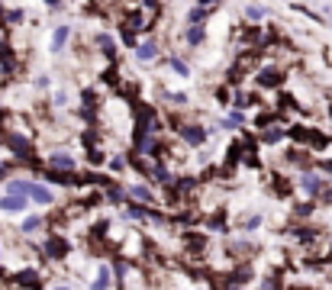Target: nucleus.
Here are the masks:
<instances>
[{"label":"nucleus","mask_w":332,"mask_h":290,"mask_svg":"<svg viewBox=\"0 0 332 290\" xmlns=\"http://www.w3.org/2000/svg\"><path fill=\"white\" fill-rule=\"evenodd\" d=\"M19 19H23V13H19V10H13V13H6V23H19Z\"/></svg>","instance_id":"nucleus-28"},{"label":"nucleus","mask_w":332,"mask_h":290,"mask_svg":"<svg viewBox=\"0 0 332 290\" xmlns=\"http://www.w3.org/2000/svg\"><path fill=\"white\" fill-rule=\"evenodd\" d=\"M6 193H16V197H26V184H23V181H10V184H6Z\"/></svg>","instance_id":"nucleus-18"},{"label":"nucleus","mask_w":332,"mask_h":290,"mask_svg":"<svg viewBox=\"0 0 332 290\" xmlns=\"http://www.w3.org/2000/svg\"><path fill=\"white\" fill-rule=\"evenodd\" d=\"M135 55H139V61H152L155 55H158V48H155L152 42H145V45H139V48H135Z\"/></svg>","instance_id":"nucleus-12"},{"label":"nucleus","mask_w":332,"mask_h":290,"mask_svg":"<svg viewBox=\"0 0 332 290\" xmlns=\"http://www.w3.org/2000/svg\"><path fill=\"white\" fill-rule=\"evenodd\" d=\"M184 242H187V245H191V248H200V245H203V242H207V239H203V236H184Z\"/></svg>","instance_id":"nucleus-26"},{"label":"nucleus","mask_w":332,"mask_h":290,"mask_svg":"<svg viewBox=\"0 0 332 290\" xmlns=\"http://www.w3.org/2000/svg\"><path fill=\"white\" fill-rule=\"evenodd\" d=\"M26 197H29V200H36V203H52V193L49 190H45L42 187V184H26Z\"/></svg>","instance_id":"nucleus-4"},{"label":"nucleus","mask_w":332,"mask_h":290,"mask_svg":"<svg viewBox=\"0 0 332 290\" xmlns=\"http://www.w3.org/2000/svg\"><path fill=\"white\" fill-rule=\"evenodd\" d=\"M39 226H42V219H39V216H29V219L23 223V232H36Z\"/></svg>","instance_id":"nucleus-21"},{"label":"nucleus","mask_w":332,"mask_h":290,"mask_svg":"<svg viewBox=\"0 0 332 290\" xmlns=\"http://www.w3.org/2000/svg\"><path fill=\"white\" fill-rule=\"evenodd\" d=\"M203 36H207V32H203V26L200 23H191V29H187V45H200L203 42Z\"/></svg>","instance_id":"nucleus-9"},{"label":"nucleus","mask_w":332,"mask_h":290,"mask_svg":"<svg viewBox=\"0 0 332 290\" xmlns=\"http://www.w3.org/2000/svg\"><path fill=\"white\" fill-rule=\"evenodd\" d=\"M126 26H129L132 32H135V29H145V16H142V13H132V16L126 19Z\"/></svg>","instance_id":"nucleus-16"},{"label":"nucleus","mask_w":332,"mask_h":290,"mask_svg":"<svg viewBox=\"0 0 332 290\" xmlns=\"http://www.w3.org/2000/svg\"><path fill=\"white\" fill-rule=\"evenodd\" d=\"M303 187H307L310 193H323V181L316 174H307V177H303Z\"/></svg>","instance_id":"nucleus-13"},{"label":"nucleus","mask_w":332,"mask_h":290,"mask_svg":"<svg viewBox=\"0 0 332 290\" xmlns=\"http://www.w3.org/2000/svg\"><path fill=\"white\" fill-rule=\"evenodd\" d=\"M45 3H52V6H55V3H58V0H45Z\"/></svg>","instance_id":"nucleus-34"},{"label":"nucleus","mask_w":332,"mask_h":290,"mask_svg":"<svg viewBox=\"0 0 332 290\" xmlns=\"http://www.w3.org/2000/svg\"><path fill=\"white\" fill-rule=\"evenodd\" d=\"M229 290H239V287H229Z\"/></svg>","instance_id":"nucleus-35"},{"label":"nucleus","mask_w":332,"mask_h":290,"mask_svg":"<svg viewBox=\"0 0 332 290\" xmlns=\"http://www.w3.org/2000/svg\"><path fill=\"white\" fill-rule=\"evenodd\" d=\"M0 206H3L6 213H19V210H26V206H29V200H26V197H16V193H6V197L0 200Z\"/></svg>","instance_id":"nucleus-3"},{"label":"nucleus","mask_w":332,"mask_h":290,"mask_svg":"<svg viewBox=\"0 0 332 290\" xmlns=\"http://www.w3.org/2000/svg\"><path fill=\"white\" fill-rule=\"evenodd\" d=\"M45 252H49L52 258H65V255H68V242H65V239H58V236H52V239H49V245H45Z\"/></svg>","instance_id":"nucleus-7"},{"label":"nucleus","mask_w":332,"mask_h":290,"mask_svg":"<svg viewBox=\"0 0 332 290\" xmlns=\"http://www.w3.org/2000/svg\"><path fill=\"white\" fill-rule=\"evenodd\" d=\"M100 48H104L107 58H116V42H113L110 36H100Z\"/></svg>","instance_id":"nucleus-14"},{"label":"nucleus","mask_w":332,"mask_h":290,"mask_svg":"<svg viewBox=\"0 0 332 290\" xmlns=\"http://www.w3.org/2000/svg\"><path fill=\"white\" fill-rule=\"evenodd\" d=\"M284 81V74L277 71V68H265V71H258V84L261 87H277Z\"/></svg>","instance_id":"nucleus-5"},{"label":"nucleus","mask_w":332,"mask_h":290,"mask_svg":"<svg viewBox=\"0 0 332 290\" xmlns=\"http://www.w3.org/2000/svg\"><path fill=\"white\" fill-rule=\"evenodd\" d=\"M323 197H326V200H329V203H332V190H323Z\"/></svg>","instance_id":"nucleus-32"},{"label":"nucleus","mask_w":332,"mask_h":290,"mask_svg":"<svg viewBox=\"0 0 332 290\" xmlns=\"http://www.w3.org/2000/svg\"><path fill=\"white\" fill-rule=\"evenodd\" d=\"M210 3H220V0H200V6H210Z\"/></svg>","instance_id":"nucleus-31"},{"label":"nucleus","mask_w":332,"mask_h":290,"mask_svg":"<svg viewBox=\"0 0 332 290\" xmlns=\"http://www.w3.org/2000/svg\"><path fill=\"white\" fill-rule=\"evenodd\" d=\"M6 171H10V168H6V164L0 161V177H6Z\"/></svg>","instance_id":"nucleus-30"},{"label":"nucleus","mask_w":332,"mask_h":290,"mask_svg":"<svg viewBox=\"0 0 332 290\" xmlns=\"http://www.w3.org/2000/svg\"><path fill=\"white\" fill-rule=\"evenodd\" d=\"M329 113H332V110H329Z\"/></svg>","instance_id":"nucleus-37"},{"label":"nucleus","mask_w":332,"mask_h":290,"mask_svg":"<svg viewBox=\"0 0 332 290\" xmlns=\"http://www.w3.org/2000/svg\"><path fill=\"white\" fill-rule=\"evenodd\" d=\"M187 19H191V23H203V19H207V6H194V10L187 13Z\"/></svg>","instance_id":"nucleus-17"},{"label":"nucleus","mask_w":332,"mask_h":290,"mask_svg":"<svg viewBox=\"0 0 332 290\" xmlns=\"http://www.w3.org/2000/svg\"><path fill=\"white\" fill-rule=\"evenodd\" d=\"M68 36H71V29H68V26H58L55 36H52V52H62L65 42H68Z\"/></svg>","instance_id":"nucleus-8"},{"label":"nucleus","mask_w":332,"mask_h":290,"mask_svg":"<svg viewBox=\"0 0 332 290\" xmlns=\"http://www.w3.org/2000/svg\"><path fill=\"white\" fill-rule=\"evenodd\" d=\"M132 197H135V200H152V190H145V187H132Z\"/></svg>","instance_id":"nucleus-24"},{"label":"nucleus","mask_w":332,"mask_h":290,"mask_svg":"<svg viewBox=\"0 0 332 290\" xmlns=\"http://www.w3.org/2000/svg\"><path fill=\"white\" fill-rule=\"evenodd\" d=\"M52 168L71 171V168H74V158H71V155H65V151H58V155H52Z\"/></svg>","instance_id":"nucleus-10"},{"label":"nucleus","mask_w":332,"mask_h":290,"mask_svg":"<svg viewBox=\"0 0 332 290\" xmlns=\"http://www.w3.org/2000/svg\"><path fill=\"white\" fill-rule=\"evenodd\" d=\"M126 216H129V219H142V216H148V210H142V206H129Z\"/></svg>","instance_id":"nucleus-22"},{"label":"nucleus","mask_w":332,"mask_h":290,"mask_svg":"<svg viewBox=\"0 0 332 290\" xmlns=\"http://www.w3.org/2000/svg\"><path fill=\"white\" fill-rule=\"evenodd\" d=\"M107 287H110V271H107V268H100L97 281H94V290H107Z\"/></svg>","instance_id":"nucleus-15"},{"label":"nucleus","mask_w":332,"mask_h":290,"mask_svg":"<svg viewBox=\"0 0 332 290\" xmlns=\"http://www.w3.org/2000/svg\"><path fill=\"white\" fill-rule=\"evenodd\" d=\"M16 284H19V287H29V290H32V287H39L36 271H19V274H16Z\"/></svg>","instance_id":"nucleus-11"},{"label":"nucleus","mask_w":332,"mask_h":290,"mask_svg":"<svg viewBox=\"0 0 332 290\" xmlns=\"http://www.w3.org/2000/svg\"><path fill=\"white\" fill-rule=\"evenodd\" d=\"M297 239H303V242L316 239V229H297Z\"/></svg>","instance_id":"nucleus-27"},{"label":"nucleus","mask_w":332,"mask_h":290,"mask_svg":"<svg viewBox=\"0 0 332 290\" xmlns=\"http://www.w3.org/2000/svg\"><path fill=\"white\" fill-rule=\"evenodd\" d=\"M58 290H65V287H58Z\"/></svg>","instance_id":"nucleus-36"},{"label":"nucleus","mask_w":332,"mask_h":290,"mask_svg":"<svg viewBox=\"0 0 332 290\" xmlns=\"http://www.w3.org/2000/svg\"><path fill=\"white\" fill-rule=\"evenodd\" d=\"M0 61H10V45L0 42Z\"/></svg>","instance_id":"nucleus-29"},{"label":"nucleus","mask_w":332,"mask_h":290,"mask_svg":"<svg viewBox=\"0 0 332 290\" xmlns=\"http://www.w3.org/2000/svg\"><path fill=\"white\" fill-rule=\"evenodd\" d=\"M181 136H184L187 145H203V139H207V129H200V126H184V129H181Z\"/></svg>","instance_id":"nucleus-6"},{"label":"nucleus","mask_w":332,"mask_h":290,"mask_svg":"<svg viewBox=\"0 0 332 290\" xmlns=\"http://www.w3.org/2000/svg\"><path fill=\"white\" fill-rule=\"evenodd\" d=\"M3 142H6V148H10L13 155H19L23 161H32V148H29V142H26L23 136H16V133H6V136H3Z\"/></svg>","instance_id":"nucleus-2"},{"label":"nucleus","mask_w":332,"mask_h":290,"mask_svg":"<svg viewBox=\"0 0 332 290\" xmlns=\"http://www.w3.org/2000/svg\"><path fill=\"white\" fill-rule=\"evenodd\" d=\"M171 68H174V71H178V74H181V78H187V74H191V68H187V65H184V61H178V58H174V61H171Z\"/></svg>","instance_id":"nucleus-23"},{"label":"nucleus","mask_w":332,"mask_h":290,"mask_svg":"<svg viewBox=\"0 0 332 290\" xmlns=\"http://www.w3.org/2000/svg\"><path fill=\"white\" fill-rule=\"evenodd\" d=\"M323 168H326V171H329V174H332V161H326V164H323Z\"/></svg>","instance_id":"nucleus-33"},{"label":"nucleus","mask_w":332,"mask_h":290,"mask_svg":"<svg viewBox=\"0 0 332 290\" xmlns=\"http://www.w3.org/2000/svg\"><path fill=\"white\" fill-rule=\"evenodd\" d=\"M268 16V10H265V6H258V3H252V6H248V19H265Z\"/></svg>","instance_id":"nucleus-19"},{"label":"nucleus","mask_w":332,"mask_h":290,"mask_svg":"<svg viewBox=\"0 0 332 290\" xmlns=\"http://www.w3.org/2000/svg\"><path fill=\"white\" fill-rule=\"evenodd\" d=\"M287 136H290V139H297V142H310V145H316V148L326 145V136H320L316 129H307V126H290Z\"/></svg>","instance_id":"nucleus-1"},{"label":"nucleus","mask_w":332,"mask_h":290,"mask_svg":"<svg viewBox=\"0 0 332 290\" xmlns=\"http://www.w3.org/2000/svg\"><path fill=\"white\" fill-rule=\"evenodd\" d=\"M123 42H126V45H132V48H135V32L129 29V26H123Z\"/></svg>","instance_id":"nucleus-25"},{"label":"nucleus","mask_w":332,"mask_h":290,"mask_svg":"<svg viewBox=\"0 0 332 290\" xmlns=\"http://www.w3.org/2000/svg\"><path fill=\"white\" fill-rule=\"evenodd\" d=\"M284 133H287V129H281V126H271L268 133H265V142H277V139H281Z\"/></svg>","instance_id":"nucleus-20"}]
</instances>
